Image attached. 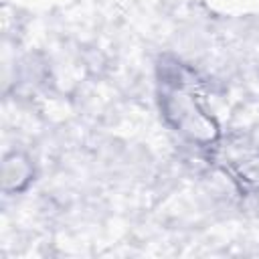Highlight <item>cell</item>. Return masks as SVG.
I'll return each mask as SVG.
<instances>
[{"label":"cell","instance_id":"1","mask_svg":"<svg viewBox=\"0 0 259 259\" xmlns=\"http://www.w3.org/2000/svg\"><path fill=\"white\" fill-rule=\"evenodd\" d=\"M186 79L178 75L174 81H162V103L168 119L184 134H188L192 140H212L217 134L214 123L204 115V111L196 103V95L190 89Z\"/></svg>","mask_w":259,"mask_h":259}]
</instances>
